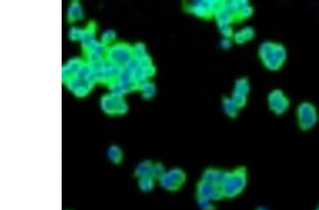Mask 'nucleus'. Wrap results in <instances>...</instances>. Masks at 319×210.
I'll return each instance as SVG.
<instances>
[{
  "mask_svg": "<svg viewBox=\"0 0 319 210\" xmlns=\"http://www.w3.org/2000/svg\"><path fill=\"white\" fill-rule=\"evenodd\" d=\"M258 57L262 65L271 72H278L287 62L288 52L282 43L276 41H266L260 45Z\"/></svg>",
  "mask_w": 319,
  "mask_h": 210,
  "instance_id": "nucleus-1",
  "label": "nucleus"
},
{
  "mask_svg": "<svg viewBox=\"0 0 319 210\" xmlns=\"http://www.w3.org/2000/svg\"><path fill=\"white\" fill-rule=\"evenodd\" d=\"M248 170L246 167L240 165L231 169L226 170L221 184L224 199L233 200L243 194L248 184Z\"/></svg>",
  "mask_w": 319,
  "mask_h": 210,
  "instance_id": "nucleus-2",
  "label": "nucleus"
},
{
  "mask_svg": "<svg viewBox=\"0 0 319 210\" xmlns=\"http://www.w3.org/2000/svg\"><path fill=\"white\" fill-rule=\"evenodd\" d=\"M63 84L76 97H87L96 84L92 67L85 62L78 74Z\"/></svg>",
  "mask_w": 319,
  "mask_h": 210,
  "instance_id": "nucleus-3",
  "label": "nucleus"
},
{
  "mask_svg": "<svg viewBox=\"0 0 319 210\" xmlns=\"http://www.w3.org/2000/svg\"><path fill=\"white\" fill-rule=\"evenodd\" d=\"M124 67L138 86L144 82L150 80L156 74V67L149 54L140 57H133Z\"/></svg>",
  "mask_w": 319,
  "mask_h": 210,
  "instance_id": "nucleus-4",
  "label": "nucleus"
},
{
  "mask_svg": "<svg viewBox=\"0 0 319 210\" xmlns=\"http://www.w3.org/2000/svg\"><path fill=\"white\" fill-rule=\"evenodd\" d=\"M296 120L298 127L308 132L317 126L319 121V113L317 106L309 101H303L298 105L296 110Z\"/></svg>",
  "mask_w": 319,
  "mask_h": 210,
  "instance_id": "nucleus-5",
  "label": "nucleus"
},
{
  "mask_svg": "<svg viewBox=\"0 0 319 210\" xmlns=\"http://www.w3.org/2000/svg\"><path fill=\"white\" fill-rule=\"evenodd\" d=\"M222 4V1L202 0V1H186L184 9L186 13L203 20L214 19L216 13Z\"/></svg>",
  "mask_w": 319,
  "mask_h": 210,
  "instance_id": "nucleus-6",
  "label": "nucleus"
},
{
  "mask_svg": "<svg viewBox=\"0 0 319 210\" xmlns=\"http://www.w3.org/2000/svg\"><path fill=\"white\" fill-rule=\"evenodd\" d=\"M187 179V173L184 168L174 167L167 170L166 173L158 182L165 191L175 193L184 188Z\"/></svg>",
  "mask_w": 319,
  "mask_h": 210,
  "instance_id": "nucleus-7",
  "label": "nucleus"
},
{
  "mask_svg": "<svg viewBox=\"0 0 319 210\" xmlns=\"http://www.w3.org/2000/svg\"><path fill=\"white\" fill-rule=\"evenodd\" d=\"M99 104L101 111L110 116H124L129 109V104L124 96L112 92L103 95Z\"/></svg>",
  "mask_w": 319,
  "mask_h": 210,
  "instance_id": "nucleus-8",
  "label": "nucleus"
},
{
  "mask_svg": "<svg viewBox=\"0 0 319 210\" xmlns=\"http://www.w3.org/2000/svg\"><path fill=\"white\" fill-rule=\"evenodd\" d=\"M105 58L118 66H126L133 59V45L117 41L106 48Z\"/></svg>",
  "mask_w": 319,
  "mask_h": 210,
  "instance_id": "nucleus-9",
  "label": "nucleus"
},
{
  "mask_svg": "<svg viewBox=\"0 0 319 210\" xmlns=\"http://www.w3.org/2000/svg\"><path fill=\"white\" fill-rule=\"evenodd\" d=\"M91 67L96 83L107 86L115 81L122 70V67L109 62L106 58Z\"/></svg>",
  "mask_w": 319,
  "mask_h": 210,
  "instance_id": "nucleus-10",
  "label": "nucleus"
},
{
  "mask_svg": "<svg viewBox=\"0 0 319 210\" xmlns=\"http://www.w3.org/2000/svg\"><path fill=\"white\" fill-rule=\"evenodd\" d=\"M214 19L222 37L232 39L235 33L233 24L237 23L236 19L233 13L227 7L225 1H222V4L214 16Z\"/></svg>",
  "mask_w": 319,
  "mask_h": 210,
  "instance_id": "nucleus-11",
  "label": "nucleus"
},
{
  "mask_svg": "<svg viewBox=\"0 0 319 210\" xmlns=\"http://www.w3.org/2000/svg\"><path fill=\"white\" fill-rule=\"evenodd\" d=\"M267 103L270 111L277 116L287 113L291 106L290 98L280 88H274L268 93Z\"/></svg>",
  "mask_w": 319,
  "mask_h": 210,
  "instance_id": "nucleus-12",
  "label": "nucleus"
},
{
  "mask_svg": "<svg viewBox=\"0 0 319 210\" xmlns=\"http://www.w3.org/2000/svg\"><path fill=\"white\" fill-rule=\"evenodd\" d=\"M108 88L109 92L125 96L128 93L138 91V86L129 72L126 70L125 67H123L119 76L116 79L115 81L108 86Z\"/></svg>",
  "mask_w": 319,
  "mask_h": 210,
  "instance_id": "nucleus-13",
  "label": "nucleus"
},
{
  "mask_svg": "<svg viewBox=\"0 0 319 210\" xmlns=\"http://www.w3.org/2000/svg\"><path fill=\"white\" fill-rule=\"evenodd\" d=\"M250 90H251V85H250V80L247 77H240L234 82L230 98L238 105L240 110L246 106Z\"/></svg>",
  "mask_w": 319,
  "mask_h": 210,
  "instance_id": "nucleus-14",
  "label": "nucleus"
},
{
  "mask_svg": "<svg viewBox=\"0 0 319 210\" xmlns=\"http://www.w3.org/2000/svg\"><path fill=\"white\" fill-rule=\"evenodd\" d=\"M195 195L204 197L215 203L224 199L220 185L207 183L200 178L195 185Z\"/></svg>",
  "mask_w": 319,
  "mask_h": 210,
  "instance_id": "nucleus-15",
  "label": "nucleus"
},
{
  "mask_svg": "<svg viewBox=\"0 0 319 210\" xmlns=\"http://www.w3.org/2000/svg\"><path fill=\"white\" fill-rule=\"evenodd\" d=\"M106 48L107 47L98 41L91 48L83 52V60L91 67L94 66L105 58Z\"/></svg>",
  "mask_w": 319,
  "mask_h": 210,
  "instance_id": "nucleus-16",
  "label": "nucleus"
},
{
  "mask_svg": "<svg viewBox=\"0 0 319 210\" xmlns=\"http://www.w3.org/2000/svg\"><path fill=\"white\" fill-rule=\"evenodd\" d=\"M225 173L226 169L220 167H208L202 170L200 179L207 183L221 186Z\"/></svg>",
  "mask_w": 319,
  "mask_h": 210,
  "instance_id": "nucleus-17",
  "label": "nucleus"
},
{
  "mask_svg": "<svg viewBox=\"0 0 319 210\" xmlns=\"http://www.w3.org/2000/svg\"><path fill=\"white\" fill-rule=\"evenodd\" d=\"M83 58L73 57L62 67V80L63 83L74 77L85 64Z\"/></svg>",
  "mask_w": 319,
  "mask_h": 210,
  "instance_id": "nucleus-18",
  "label": "nucleus"
},
{
  "mask_svg": "<svg viewBox=\"0 0 319 210\" xmlns=\"http://www.w3.org/2000/svg\"><path fill=\"white\" fill-rule=\"evenodd\" d=\"M96 25L95 23L91 21L83 30L80 43L83 52L91 48L97 42L96 39Z\"/></svg>",
  "mask_w": 319,
  "mask_h": 210,
  "instance_id": "nucleus-19",
  "label": "nucleus"
},
{
  "mask_svg": "<svg viewBox=\"0 0 319 210\" xmlns=\"http://www.w3.org/2000/svg\"><path fill=\"white\" fill-rule=\"evenodd\" d=\"M256 32L251 26H245L240 30L235 31L232 40L237 45H244L247 42L252 41L255 39Z\"/></svg>",
  "mask_w": 319,
  "mask_h": 210,
  "instance_id": "nucleus-20",
  "label": "nucleus"
},
{
  "mask_svg": "<svg viewBox=\"0 0 319 210\" xmlns=\"http://www.w3.org/2000/svg\"><path fill=\"white\" fill-rule=\"evenodd\" d=\"M84 18V10L79 1H72L67 10V19L70 23H75Z\"/></svg>",
  "mask_w": 319,
  "mask_h": 210,
  "instance_id": "nucleus-21",
  "label": "nucleus"
},
{
  "mask_svg": "<svg viewBox=\"0 0 319 210\" xmlns=\"http://www.w3.org/2000/svg\"><path fill=\"white\" fill-rule=\"evenodd\" d=\"M222 110L226 116L231 119H235L238 117L240 111V108L238 105L234 102L230 96H224L222 100Z\"/></svg>",
  "mask_w": 319,
  "mask_h": 210,
  "instance_id": "nucleus-22",
  "label": "nucleus"
},
{
  "mask_svg": "<svg viewBox=\"0 0 319 210\" xmlns=\"http://www.w3.org/2000/svg\"><path fill=\"white\" fill-rule=\"evenodd\" d=\"M254 14V7L250 4L249 1L240 0V6L237 13V21L238 22L248 20Z\"/></svg>",
  "mask_w": 319,
  "mask_h": 210,
  "instance_id": "nucleus-23",
  "label": "nucleus"
},
{
  "mask_svg": "<svg viewBox=\"0 0 319 210\" xmlns=\"http://www.w3.org/2000/svg\"><path fill=\"white\" fill-rule=\"evenodd\" d=\"M138 91H140L143 99L150 100L155 97L157 93V88L154 82L151 80H148L139 85Z\"/></svg>",
  "mask_w": 319,
  "mask_h": 210,
  "instance_id": "nucleus-24",
  "label": "nucleus"
},
{
  "mask_svg": "<svg viewBox=\"0 0 319 210\" xmlns=\"http://www.w3.org/2000/svg\"><path fill=\"white\" fill-rule=\"evenodd\" d=\"M153 164V161L149 160V159H145V160L139 162L134 168V176L138 179L140 177L150 175Z\"/></svg>",
  "mask_w": 319,
  "mask_h": 210,
  "instance_id": "nucleus-25",
  "label": "nucleus"
},
{
  "mask_svg": "<svg viewBox=\"0 0 319 210\" xmlns=\"http://www.w3.org/2000/svg\"><path fill=\"white\" fill-rule=\"evenodd\" d=\"M106 156L107 158L112 162V164L119 165L122 164L123 160H124V152L122 149L117 144H112L109 146V148L107 149L106 152Z\"/></svg>",
  "mask_w": 319,
  "mask_h": 210,
  "instance_id": "nucleus-26",
  "label": "nucleus"
},
{
  "mask_svg": "<svg viewBox=\"0 0 319 210\" xmlns=\"http://www.w3.org/2000/svg\"><path fill=\"white\" fill-rule=\"evenodd\" d=\"M156 182L151 175H146L138 178L137 185L140 191L144 193H148L154 189Z\"/></svg>",
  "mask_w": 319,
  "mask_h": 210,
  "instance_id": "nucleus-27",
  "label": "nucleus"
},
{
  "mask_svg": "<svg viewBox=\"0 0 319 210\" xmlns=\"http://www.w3.org/2000/svg\"><path fill=\"white\" fill-rule=\"evenodd\" d=\"M195 201L199 210H218V208L215 204V202L208 199V198H204V197L195 195Z\"/></svg>",
  "mask_w": 319,
  "mask_h": 210,
  "instance_id": "nucleus-28",
  "label": "nucleus"
},
{
  "mask_svg": "<svg viewBox=\"0 0 319 210\" xmlns=\"http://www.w3.org/2000/svg\"><path fill=\"white\" fill-rule=\"evenodd\" d=\"M117 33L112 29H107L103 31L100 36V42L108 47L117 42Z\"/></svg>",
  "mask_w": 319,
  "mask_h": 210,
  "instance_id": "nucleus-29",
  "label": "nucleus"
},
{
  "mask_svg": "<svg viewBox=\"0 0 319 210\" xmlns=\"http://www.w3.org/2000/svg\"><path fill=\"white\" fill-rule=\"evenodd\" d=\"M167 170L168 169H167L166 167H165L164 164L162 163V162H153L150 175H151V176L153 177L156 181H158V180H159L160 178L164 175L165 173H166Z\"/></svg>",
  "mask_w": 319,
  "mask_h": 210,
  "instance_id": "nucleus-30",
  "label": "nucleus"
},
{
  "mask_svg": "<svg viewBox=\"0 0 319 210\" xmlns=\"http://www.w3.org/2000/svg\"><path fill=\"white\" fill-rule=\"evenodd\" d=\"M83 30H84V29H82V28L78 27V26H72L69 31H68V38H69L70 40L79 41L80 42L82 36H83Z\"/></svg>",
  "mask_w": 319,
  "mask_h": 210,
  "instance_id": "nucleus-31",
  "label": "nucleus"
},
{
  "mask_svg": "<svg viewBox=\"0 0 319 210\" xmlns=\"http://www.w3.org/2000/svg\"><path fill=\"white\" fill-rule=\"evenodd\" d=\"M146 46L143 42H137L133 45V57H140L147 55Z\"/></svg>",
  "mask_w": 319,
  "mask_h": 210,
  "instance_id": "nucleus-32",
  "label": "nucleus"
},
{
  "mask_svg": "<svg viewBox=\"0 0 319 210\" xmlns=\"http://www.w3.org/2000/svg\"><path fill=\"white\" fill-rule=\"evenodd\" d=\"M233 41L232 39H227L223 38L220 42V47L222 49L225 50H228L233 46Z\"/></svg>",
  "mask_w": 319,
  "mask_h": 210,
  "instance_id": "nucleus-33",
  "label": "nucleus"
},
{
  "mask_svg": "<svg viewBox=\"0 0 319 210\" xmlns=\"http://www.w3.org/2000/svg\"><path fill=\"white\" fill-rule=\"evenodd\" d=\"M255 210H271L269 209V208H266V207L258 206V207H257L256 208H255Z\"/></svg>",
  "mask_w": 319,
  "mask_h": 210,
  "instance_id": "nucleus-34",
  "label": "nucleus"
},
{
  "mask_svg": "<svg viewBox=\"0 0 319 210\" xmlns=\"http://www.w3.org/2000/svg\"><path fill=\"white\" fill-rule=\"evenodd\" d=\"M315 210H319V204L318 205V206H317V209Z\"/></svg>",
  "mask_w": 319,
  "mask_h": 210,
  "instance_id": "nucleus-35",
  "label": "nucleus"
}]
</instances>
